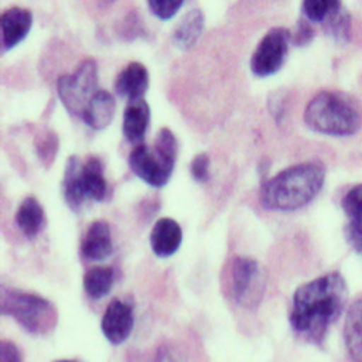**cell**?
<instances>
[{
	"mask_svg": "<svg viewBox=\"0 0 362 362\" xmlns=\"http://www.w3.org/2000/svg\"><path fill=\"white\" fill-rule=\"evenodd\" d=\"M346 300L348 286L339 272L300 285L292 296L291 328L304 341L321 344L331 325L342 315Z\"/></svg>",
	"mask_w": 362,
	"mask_h": 362,
	"instance_id": "obj_1",
	"label": "cell"
},
{
	"mask_svg": "<svg viewBox=\"0 0 362 362\" xmlns=\"http://www.w3.org/2000/svg\"><path fill=\"white\" fill-rule=\"evenodd\" d=\"M325 176L327 169L318 160L289 166L262 184L261 204L269 211H298L318 197Z\"/></svg>",
	"mask_w": 362,
	"mask_h": 362,
	"instance_id": "obj_2",
	"label": "cell"
},
{
	"mask_svg": "<svg viewBox=\"0 0 362 362\" xmlns=\"http://www.w3.org/2000/svg\"><path fill=\"white\" fill-rule=\"evenodd\" d=\"M305 125L327 136H352L362 125V112L358 102L344 92L322 90L307 105Z\"/></svg>",
	"mask_w": 362,
	"mask_h": 362,
	"instance_id": "obj_3",
	"label": "cell"
},
{
	"mask_svg": "<svg viewBox=\"0 0 362 362\" xmlns=\"http://www.w3.org/2000/svg\"><path fill=\"white\" fill-rule=\"evenodd\" d=\"M177 142L169 128H162L155 138L153 146L141 144L129 155L131 170L152 188L165 187L175 170Z\"/></svg>",
	"mask_w": 362,
	"mask_h": 362,
	"instance_id": "obj_4",
	"label": "cell"
},
{
	"mask_svg": "<svg viewBox=\"0 0 362 362\" xmlns=\"http://www.w3.org/2000/svg\"><path fill=\"white\" fill-rule=\"evenodd\" d=\"M62 195L66 205L75 212L81 211L88 201L102 202L107 195L102 160L90 156L82 163L78 156H71L62 180Z\"/></svg>",
	"mask_w": 362,
	"mask_h": 362,
	"instance_id": "obj_5",
	"label": "cell"
},
{
	"mask_svg": "<svg viewBox=\"0 0 362 362\" xmlns=\"http://www.w3.org/2000/svg\"><path fill=\"white\" fill-rule=\"evenodd\" d=\"M2 315L35 335L49 334L57 324V310L49 299L11 288L2 289Z\"/></svg>",
	"mask_w": 362,
	"mask_h": 362,
	"instance_id": "obj_6",
	"label": "cell"
},
{
	"mask_svg": "<svg viewBox=\"0 0 362 362\" xmlns=\"http://www.w3.org/2000/svg\"><path fill=\"white\" fill-rule=\"evenodd\" d=\"M98 90V65L93 59L83 60L74 74L57 79L59 99L76 117H82L89 100Z\"/></svg>",
	"mask_w": 362,
	"mask_h": 362,
	"instance_id": "obj_7",
	"label": "cell"
},
{
	"mask_svg": "<svg viewBox=\"0 0 362 362\" xmlns=\"http://www.w3.org/2000/svg\"><path fill=\"white\" fill-rule=\"evenodd\" d=\"M230 293L235 303L243 308L259 305L265 292V274L254 258L236 257L229 269Z\"/></svg>",
	"mask_w": 362,
	"mask_h": 362,
	"instance_id": "obj_8",
	"label": "cell"
},
{
	"mask_svg": "<svg viewBox=\"0 0 362 362\" xmlns=\"http://www.w3.org/2000/svg\"><path fill=\"white\" fill-rule=\"evenodd\" d=\"M291 45V32L285 28L271 29L255 47L251 57V71L258 78L275 75L285 64Z\"/></svg>",
	"mask_w": 362,
	"mask_h": 362,
	"instance_id": "obj_9",
	"label": "cell"
},
{
	"mask_svg": "<svg viewBox=\"0 0 362 362\" xmlns=\"http://www.w3.org/2000/svg\"><path fill=\"white\" fill-rule=\"evenodd\" d=\"M134 322L135 317L132 307L120 299H112L105 310L100 328L110 344L120 345L132 334Z\"/></svg>",
	"mask_w": 362,
	"mask_h": 362,
	"instance_id": "obj_10",
	"label": "cell"
},
{
	"mask_svg": "<svg viewBox=\"0 0 362 362\" xmlns=\"http://www.w3.org/2000/svg\"><path fill=\"white\" fill-rule=\"evenodd\" d=\"M33 25V15L25 8H11L0 18V42L2 50H11L26 39Z\"/></svg>",
	"mask_w": 362,
	"mask_h": 362,
	"instance_id": "obj_11",
	"label": "cell"
},
{
	"mask_svg": "<svg viewBox=\"0 0 362 362\" xmlns=\"http://www.w3.org/2000/svg\"><path fill=\"white\" fill-rule=\"evenodd\" d=\"M113 252L112 232L105 221H95L88 228L81 244V254L88 261H105Z\"/></svg>",
	"mask_w": 362,
	"mask_h": 362,
	"instance_id": "obj_12",
	"label": "cell"
},
{
	"mask_svg": "<svg viewBox=\"0 0 362 362\" xmlns=\"http://www.w3.org/2000/svg\"><path fill=\"white\" fill-rule=\"evenodd\" d=\"M151 125V106L142 99L129 100L124 110V122L122 131L125 139L138 146L144 144L146 132Z\"/></svg>",
	"mask_w": 362,
	"mask_h": 362,
	"instance_id": "obj_13",
	"label": "cell"
},
{
	"mask_svg": "<svg viewBox=\"0 0 362 362\" xmlns=\"http://www.w3.org/2000/svg\"><path fill=\"white\" fill-rule=\"evenodd\" d=\"M182 244V228L172 218H160L151 232V248L159 258H169Z\"/></svg>",
	"mask_w": 362,
	"mask_h": 362,
	"instance_id": "obj_14",
	"label": "cell"
},
{
	"mask_svg": "<svg viewBox=\"0 0 362 362\" xmlns=\"http://www.w3.org/2000/svg\"><path fill=\"white\" fill-rule=\"evenodd\" d=\"M149 88V72L139 62L129 64L115 79V92L128 100L142 99Z\"/></svg>",
	"mask_w": 362,
	"mask_h": 362,
	"instance_id": "obj_15",
	"label": "cell"
},
{
	"mask_svg": "<svg viewBox=\"0 0 362 362\" xmlns=\"http://www.w3.org/2000/svg\"><path fill=\"white\" fill-rule=\"evenodd\" d=\"M116 113V100L115 96L103 89H99L93 98L89 100L82 120L93 131H102L107 128Z\"/></svg>",
	"mask_w": 362,
	"mask_h": 362,
	"instance_id": "obj_16",
	"label": "cell"
},
{
	"mask_svg": "<svg viewBox=\"0 0 362 362\" xmlns=\"http://www.w3.org/2000/svg\"><path fill=\"white\" fill-rule=\"evenodd\" d=\"M205 28V16L202 11L192 9L176 25L172 39L177 49L189 50L201 37Z\"/></svg>",
	"mask_w": 362,
	"mask_h": 362,
	"instance_id": "obj_17",
	"label": "cell"
},
{
	"mask_svg": "<svg viewBox=\"0 0 362 362\" xmlns=\"http://www.w3.org/2000/svg\"><path fill=\"white\" fill-rule=\"evenodd\" d=\"M46 216L40 202L35 197H28L21 204L16 212V225L21 232L29 238L35 239L45 228Z\"/></svg>",
	"mask_w": 362,
	"mask_h": 362,
	"instance_id": "obj_18",
	"label": "cell"
},
{
	"mask_svg": "<svg viewBox=\"0 0 362 362\" xmlns=\"http://www.w3.org/2000/svg\"><path fill=\"white\" fill-rule=\"evenodd\" d=\"M344 339L349 355L356 361H362V298L354 300L348 308Z\"/></svg>",
	"mask_w": 362,
	"mask_h": 362,
	"instance_id": "obj_19",
	"label": "cell"
},
{
	"mask_svg": "<svg viewBox=\"0 0 362 362\" xmlns=\"http://www.w3.org/2000/svg\"><path fill=\"white\" fill-rule=\"evenodd\" d=\"M113 281L115 272L110 267H96L83 276V289L89 298L100 299L110 292Z\"/></svg>",
	"mask_w": 362,
	"mask_h": 362,
	"instance_id": "obj_20",
	"label": "cell"
},
{
	"mask_svg": "<svg viewBox=\"0 0 362 362\" xmlns=\"http://www.w3.org/2000/svg\"><path fill=\"white\" fill-rule=\"evenodd\" d=\"M342 9L341 0H303L304 18L315 23H325Z\"/></svg>",
	"mask_w": 362,
	"mask_h": 362,
	"instance_id": "obj_21",
	"label": "cell"
},
{
	"mask_svg": "<svg viewBox=\"0 0 362 362\" xmlns=\"http://www.w3.org/2000/svg\"><path fill=\"white\" fill-rule=\"evenodd\" d=\"M327 33L338 43H346L351 39V16L342 9L324 23Z\"/></svg>",
	"mask_w": 362,
	"mask_h": 362,
	"instance_id": "obj_22",
	"label": "cell"
},
{
	"mask_svg": "<svg viewBox=\"0 0 362 362\" xmlns=\"http://www.w3.org/2000/svg\"><path fill=\"white\" fill-rule=\"evenodd\" d=\"M342 209L348 223L362 225V184L351 188L342 199Z\"/></svg>",
	"mask_w": 362,
	"mask_h": 362,
	"instance_id": "obj_23",
	"label": "cell"
},
{
	"mask_svg": "<svg viewBox=\"0 0 362 362\" xmlns=\"http://www.w3.org/2000/svg\"><path fill=\"white\" fill-rule=\"evenodd\" d=\"M185 0H148V6L153 16L160 21H170L184 6Z\"/></svg>",
	"mask_w": 362,
	"mask_h": 362,
	"instance_id": "obj_24",
	"label": "cell"
},
{
	"mask_svg": "<svg viewBox=\"0 0 362 362\" xmlns=\"http://www.w3.org/2000/svg\"><path fill=\"white\" fill-rule=\"evenodd\" d=\"M57 148H59L57 136L50 131H46L36 141V151H37L39 158L43 160V163L49 165L53 162Z\"/></svg>",
	"mask_w": 362,
	"mask_h": 362,
	"instance_id": "obj_25",
	"label": "cell"
},
{
	"mask_svg": "<svg viewBox=\"0 0 362 362\" xmlns=\"http://www.w3.org/2000/svg\"><path fill=\"white\" fill-rule=\"evenodd\" d=\"M315 36V30L308 19H299L293 33L291 32V43L298 46V47H304L313 42Z\"/></svg>",
	"mask_w": 362,
	"mask_h": 362,
	"instance_id": "obj_26",
	"label": "cell"
},
{
	"mask_svg": "<svg viewBox=\"0 0 362 362\" xmlns=\"http://www.w3.org/2000/svg\"><path fill=\"white\" fill-rule=\"evenodd\" d=\"M191 175L199 184H205L211 176V159L205 152L198 153L191 162Z\"/></svg>",
	"mask_w": 362,
	"mask_h": 362,
	"instance_id": "obj_27",
	"label": "cell"
},
{
	"mask_svg": "<svg viewBox=\"0 0 362 362\" xmlns=\"http://www.w3.org/2000/svg\"><path fill=\"white\" fill-rule=\"evenodd\" d=\"M0 362H22V352L16 344L2 339L0 342Z\"/></svg>",
	"mask_w": 362,
	"mask_h": 362,
	"instance_id": "obj_28",
	"label": "cell"
},
{
	"mask_svg": "<svg viewBox=\"0 0 362 362\" xmlns=\"http://www.w3.org/2000/svg\"><path fill=\"white\" fill-rule=\"evenodd\" d=\"M345 236L352 250L362 257V225L346 223Z\"/></svg>",
	"mask_w": 362,
	"mask_h": 362,
	"instance_id": "obj_29",
	"label": "cell"
},
{
	"mask_svg": "<svg viewBox=\"0 0 362 362\" xmlns=\"http://www.w3.org/2000/svg\"><path fill=\"white\" fill-rule=\"evenodd\" d=\"M155 362H177L176 358L173 356L172 351L166 346V345H162L158 352H156V358H155Z\"/></svg>",
	"mask_w": 362,
	"mask_h": 362,
	"instance_id": "obj_30",
	"label": "cell"
},
{
	"mask_svg": "<svg viewBox=\"0 0 362 362\" xmlns=\"http://www.w3.org/2000/svg\"><path fill=\"white\" fill-rule=\"evenodd\" d=\"M100 2H102V4H106V5H110V4L115 2V0H100Z\"/></svg>",
	"mask_w": 362,
	"mask_h": 362,
	"instance_id": "obj_31",
	"label": "cell"
},
{
	"mask_svg": "<svg viewBox=\"0 0 362 362\" xmlns=\"http://www.w3.org/2000/svg\"><path fill=\"white\" fill-rule=\"evenodd\" d=\"M56 362H76V361H71V359H62V361H56Z\"/></svg>",
	"mask_w": 362,
	"mask_h": 362,
	"instance_id": "obj_32",
	"label": "cell"
},
{
	"mask_svg": "<svg viewBox=\"0 0 362 362\" xmlns=\"http://www.w3.org/2000/svg\"><path fill=\"white\" fill-rule=\"evenodd\" d=\"M356 362H362V361H356Z\"/></svg>",
	"mask_w": 362,
	"mask_h": 362,
	"instance_id": "obj_33",
	"label": "cell"
}]
</instances>
